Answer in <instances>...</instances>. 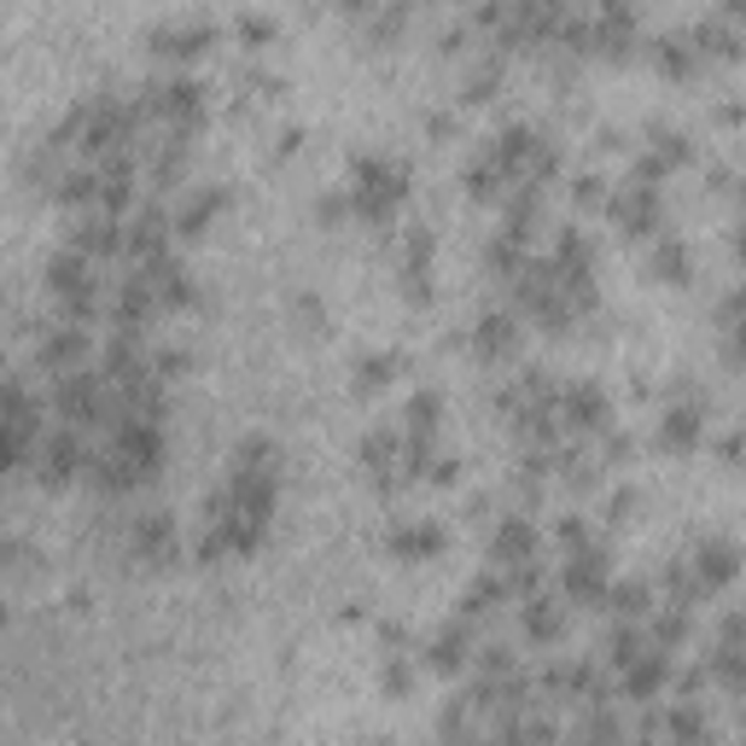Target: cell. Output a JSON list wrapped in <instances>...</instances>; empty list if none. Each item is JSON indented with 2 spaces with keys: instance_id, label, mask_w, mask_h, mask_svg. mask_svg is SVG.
<instances>
[{
  "instance_id": "obj_17",
  "label": "cell",
  "mask_w": 746,
  "mask_h": 746,
  "mask_svg": "<svg viewBox=\"0 0 746 746\" xmlns=\"http://www.w3.org/2000/svg\"><path fill=\"white\" fill-rule=\"evenodd\" d=\"M536 147H543V140H536V129H525V122H508V129L495 135V163H502V170L520 181V175L531 170Z\"/></svg>"
},
{
  "instance_id": "obj_34",
  "label": "cell",
  "mask_w": 746,
  "mask_h": 746,
  "mask_svg": "<svg viewBox=\"0 0 746 746\" xmlns=\"http://www.w3.org/2000/svg\"><path fill=\"white\" fill-rule=\"evenodd\" d=\"M653 158L665 163V170H671V163H689V158H694V152H689V135H676V129H653Z\"/></svg>"
},
{
  "instance_id": "obj_8",
  "label": "cell",
  "mask_w": 746,
  "mask_h": 746,
  "mask_svg": "<svg viewBox=\"0 0 746 746\" xmlns=\"http://www.w3.org/2000/svg\"><path fill=\"white\" fill-rule=\"evenodd\" d=\"M560 420L577 431H607L612 426V403L600 397L595 385H566L560 391Z\"/></svg>"
},
{
  "instance_id": "obj_30",
  "label": "cell",
  "mask_w": 746,
  "mask_h": 746,
  "mask_svg": "<svg viewBox=\"0 0 746 746\" xmlns=\"http://www.w3.org/2000/svg\"><path fill=\"white\" fill-rule=\"evenodd\" d=\"M502 181H508V170L495 158H484V163H472V170H467V193L472 199H495V193H502Z\"/></svg>"
},
{
  "instance_id": "obj_19",
  "label": "cell",
  "mask_w": 746,
  "mask_h": 746,
  "mask_svg": "<svg viewBox=\"0 0 746 746\" xmlns=\"http://www.w3.org/2000/svg\"><path fill=\"white\" fill-rule=\"evenodd\" d=\"M222 204H227V193H222V186L211 181V186H199V193L193 199H186L181 204V216H175V234H186V239H199L204 234V227H211V216L222 211Z\"/></svg>"
},
{
  "instance_id": "obj_3",
  "label": "cell",
  "mask_w": 746,
  "mask_h": 746,
  "mask_svg": "<svg viewBox=\"0 0 746 746\" xmlns=\"http://www.w3.org/2000/svg\"><path fill=\"white\" fill-rule=\"evenodd\" d=\"M607 572H612V560L607 548H572L566 554V566H560V595L577 600V607H595V600H607Z\"/></svg>"
},
{
  "instance_id": "obj_24",
  "label": "cell",
  "mask_w": 746,
  "mask_h": 746,
  "mask_svg": "<svg viewBox=\"0 0 746 746\" xmlns=\"http://www.w3.org/2000/svg\"><path fill=\"white\" fill-rule=\"evenodd\" d=\"M653 65L665 71V76H694L700 47H694V41H682V35H659L653 41Z\"/></svg>"
},
{
  "instance_id": "obj_35",
  "label": "cell",
  "mask_w": 746,
  "mask_h": 746,
  "mask_svg": "<svg viewBox=\"0 0 746 746\" xmlns=\"http://www.w3.org/2000/svg\"><path fill=\"white\" fill-rule=\"evenodd\" d=\"M380 682H385V694H391V700H403V694H408V682H414V676H408V659H403V653H391V659H385V671H380Z\"/></svg>"
},
{
  "instance_id": "obj_44",
  "label": "cell",
  "mask_w": 746,
  "mask_h": 746,
  "mask_svg": "<svg viewBox=\"0 0 746 746\" xmlns=\"http://www.w3.org/2000/svg\"><path fill=\"white\" fill-rule=\"evenodd\" d=\"M735 252H740V257H746V227H740V239H735Z\"/></svg>"
},
{
  "instance_id": "obj_38",
  "label": "cell",
  "mask_w": 746,
  "mask_h": 746,
  "mask_svg": "<svg viewBox=\"0 0 746 746\" xmlns=\"http://www.w3.org/2000/svg\"><path fill=\"white\" fill-rule=\"evenodd\" d=\"M479 671H484V676H508V671H513V653H508V648H484V653H479Z\"/></svg>"
},
{
  "instance_id": "obj_6",
  "label": "cell",
  "mask_w": 746,
  "mask_h": 746,
  "mask_svg": "<svg viewBox=\"0 0 746 746\" xmlns=\"http://www.w3.org/2000/svg\"><path fill=\"white\" fill-rule=\"evenodd\" d=\"M122 239H129V227H122L111 211H99V204H88V216H76V227H71V245H76V252H88V257L122 252Z\"/></svg>"
},
{
  "instance_id": "obj_21",
  "label": "cell",
  "mask_w": 746,
  "mask_h": 746,
  "mask_svg": "<svg viewBox=\"0 0 746 746\" xmlns=\"http://www.w3.org/2000/svg\"><path fill=\"white\" fill-rule=\"evenodd\" d=\"M391 554L397 560H438L444 554V531L438 525H397L391 531Z\"/></svg>"
},
{
  "instance_id": "obj_39",
  "label": "cell",
  "mask_w": 746,
  "mask_h": 746,
  "mask_svg": "<svg viewBox=\"0 0 746 746\" xmlns=\"http://www.w3.org/2000/svg\"><path fill=\"white\" fill-rule=\"evenodd\" d=\"M495 94V65H479L467 76V99H490Z\"/></svg>"
},
{
  "instance_id": "obj_14",
  "label": "cell",
  "mask_w": 746,
  "mask_h": 746,
  "mask_svg": "<svg viewBox=\"0 0 746 746\" xmlns=\"http://www.w3.org/2000/svg\"><path fill=\"white\" fill-rule=\"evenodd\" d=\"M467 648H472V625H467V618H455V625H444L438 636H431L426 665H431V671H444V676H455V671L467 665Z\"/></svg>"
},
{
  "instance_id": "obj_26",
  "label": "cell",
  "mask_w": 746,
  "mask_h": 746,
  "mask_svg": "<svg viewBox=\"0 0 746 746\" xmlns=\"http://www.w3.org/2000/svg\"><path fill=\"white\" fill-rule=\"evenodd\" d=\"M362 467L373 479H385L391 467H397V431H367L362 438Z\"/></svg>"
},
{
  "instance_id": "obj_43",
  "label": "cell",
  "mask_w": 746,
  "mask_h": 746,
  "mask_svg": "<svg viewBox=\"0 0 746 746\" xmlns=\"http://www.w3.org/2000/svg\"><path fill=\"white\" fill-rule=\"evenodd\" d=\"M740 455H746V438H740V431H729V438H723V461H740Z\"/></svg>"
},
{
  "instance_id": "obj_32",
  "label": "cell",
  "mask_w": 746,
  "mask_h": 746,
  "mask_svg": "<svg viewBox=\"0 0 746 746\" xmlns=\"http://www.w3.org/2000/svg\"><path fill=\"white\" fill-rule=\"evenodd\" d=\"M607 607L618 618H648V589H641V584H618V589H607Z\"/></svg>"
},
{
  "instance_id": "obj_18",
  "label": "cell",
  "mask_w": 746,
  "mask_h": 746,
  "mask_svg": "<svg viewBox=\"0 0 746 746\" xmlns=\"http://www.w3.org/2000/svg\"><path fill=\"white\" fill-rule=\"evenodd\" d=\"M211 41H216L211 24H158V30H152V47L170 53V58H199Z\"/></svg>"
},
{
  "instance_id": "obj_4",
  "label": "cell",
  "mask_w": 746,
  "mask_h": 746,
  "mask_svg": "<svg viewBox=\"0 0 746 746\" xmlns=\"http://www.w3.org/2000/svg\"><path fill=\"white\" fill-rule=\"evenodd\" d=\"M712 676L729 694L746 689V612H723L717 625V653H712Z\"/></svg>"
},
{
  "instance_id": "obj_40",
  "label": "cell",
  "mask_w": 746,
  "mask_h": 746,
  "mask_svg": "<svg viewBox=\"0 0 746 746\" xmlns=\"http://www.w3.org/2000/svg\"><path fill=\"white\" fill-rule=\"evenodd\" d=\"M560 543H566V554H572V548H584V543H589L584 520H560Z\"/></svg>"
},
{
  "instance_id": "obj_23",
  "label": "cell",
  "mask_w": 746,
  "mask_h": 746,
  "mask_svg": "<svg viewBox=\"0 0 746 746\" xmlns=\"http://www.w3.org/2000/svg\"><path fill=\"white\" fill-rule=\"evenodd\" d=\"M495 600H508V577L502 572H490V577H479L467 595H461V618L467 625H479V618H490L495 612Z\"/></svg>"
},
{
  "instance_id": "obj_25",
  "label": "cell",
  "mask_w": 746,
  "mask_h": 746,
  "mask_svg": "<svg viewBox=\"0 0 746 746\" xmlns=\"http://www.w3.org/2000/svg\"><path fill=\"white\" fill-rule=\"evenodd\" d=\"M653 275H659V280H671V286L689 280V252H682V239H671V234H659V239H653Z\"/></svg>"
},
{
  "instance_id": "obj_37",
  "label": "cell",
  "mask_w": 746,
  "mask_h": 746,
  "mask_svg": "<svg viewBox=\"0 0 746 746\" xmlns=\"http://www.w3.org/2000/svg\"><path fill=\"white\" fill-rule=\"evenodd\" d=\"M350 211H356V199H350V193H333V199H321V204H316V216H321V222H344Z\"/></svg>"
},
{
  "instance_id": "obj_31",
  "label": "cell",
  "mask_w": 746,
  "mask_h": 746,
  "mask_svg": "<svg viewBox=\"0 0 746 746\" xmlns=\"http://www.w3.org/2000/svg\"><path fill=\"white\" fill-rule=\"evenodd\" d=\"M403 356L397 350H380V356H367L362 367H356V391H380L385 380H391V367H397Z\"/></svg>"
},
{
  "instance_id": "obj_28",
  "label": "cell",
  "mask_w": 746,
  "mask_h": 746,
  "mask_svg": "<svg viewBox=\"0 0 746 746\" xmlns=\"http://www.w3.org/2000/svg\"><path fill=\"white\" fill-rule=\"evenodd\" d=\"M438 414H444L438 391H414V403H408V438H431V431H438Z\"/></svg>"
},
{
  "instance_id": "obj_10",
  "label": "cell",
  "mask_w": 746,
  "mask_h": 746,
  "mask_svg": "<svg viewBox=\"0 0 746 746\" xmlns=\"http://www.w3.org/2000/svg\"><path fill=\"white\" fill-rule=\"evenodd\" d=\"M618 676H625V694H630V700H659V694H665V682H671V659H665V648L653 641V648L641 653L636 665H625Z\"/></svg>"
},
{
  "instance_id": "obj_15",
  "label": "cell",
  "mask_w": 746,
  "mask_h": 746,
  "mask_svg": "<svg viewBox=\"0 0 746 746\" xmlns=\"http://www.w3.org/2000/svg\"><path fill=\"white\" fill-rule=\"evenodd\" d=\"M513 344H520V321L513 316H502V309H490V316L472 327V350H479L484 362H502V356H513Z\"/></svg>"
},
{
  "instance_id": "obj_1",
  "label": "cell",
  "mask_w": 746,
  "mask_h": 746,
  "mask_svg": "<svg viewBox=\"0 0 746 746\" xmlns=\"http://www.w3.org/2000/svg\"><path fill=\"white\" fill-rule=\"evenodd\" d=\"M403 193H408V175L391 158H380V152H362L356 158V186H350V199H356V211L367 222H385L403 204Z\"/></svg>"
},
{
  "instance_id": "obj_2",
  "label": "cell",
  "mask_w": 746,
  "mask_h": 746,
  "mask_svg": "<svg viewBox=\"0 0 746 746\" xmlns=\"http://www.w3.org/2000/svg\"><path fill=\"white\" fill-rule=\"evenodd\" d=\"M76 472H88V444H82V426H58L47 444L35 449V479L58 490V484H71Z\"/></svg>"
},
{
  "instance_id": "obj_16",
  "label": "cell",
  "mask_w": 746,
  "mask_h": 746,
  "mask_svg": "<svg viewBox=\"0 0 746 746\" xmlns=\"http://www.w3.org/2000/svg\"><path fill=\"white\" fill-rule=\"evenodd\" d=\"M41 362H47L53 373H71V367H82L88 362V333L71 321V327H53L47 339H41Z\"/></svg>"
},
{
  "instance_id": "obj_9",
  "label": "cell",
  "mask_w": 746,
  "mask_h": 746,
  "mask_svg": "<svg viewBox=\"0 0 746 746\" xmlns=\"http://www.w3.org/2000/svg\"><path fill=\"white\" fill-rule=\"evenodd\" d=\"M7 426H12V467H30L35 461V403L24 380L7 385Z\"/></svg>"
},
{
  "instance_id": "obj_5",
  "label": "cell",
  "mask_w": 746,
  "mask_h": 746,
  "mask_svg": "<svg viewBox=\"0 0 746 746\" xmlns=\"http://www.w3.org/2000/svg\"><path fill=\"white\" fill-rule=\"evenodd\" d=\"M607 211H612V222L625 227V234L648 239L653 227H659V186H641V181H630L625 193H612V199H607Z\"/></svg>"
},
{
  "instance_id": "obj_33",
  "label": "cell",
  "mask_w": 746,
  "mask_h": 746,
  "mask_svg": "<svg viewBox=\"0 0 746 746\" xmlns=\"http://www.w3.org/2000/svg\"><path fill=\"white\" fill-rule=\"evenodd\" d=\"M653 729H665V735H689V740H694V735H712V723L700 717V712H689V706H676L665 723H648V735H653Z\"/></svg>"
},
{
  "instance_id": "obj_12",
  "label": "cell",
  "mask_w": 746,
  "mask_h": 746,
  "mask_svg": "<svg viewBox=\"0 0 746 746\" xmlns=\"http://www.w3.org/2000/svg\"><path fill=\"white\" fill-rule=\"evenodd\" d=\"M181 548H175V520L170 513H147V520L135 525V560H147V566H170Z\"/></svg>"
},
{
  "instance_id": "obj_36",
  "label": "cell",
  "mask_w": 746,
  "mask_h": 746,
  "mask_svg": "<svg viewBox=\"0 0 746 746\" xmlns=\"http://www.w3.org/2000/svg\"><path fill=\"white\" fill-rule=\"evenodd\" d=\"M403 292H408L414 303H426V298H431V275H426V263H408V268H403Z\"/></svg>"
},
{
  "instance_id": "obj_41",
  "label": "cell",
  "mask_w": 746,
  "mask_h": 746,
  "mask_svg": "<svg viewBox=\"0 0 746 746\" xmlns=\"http://www.w3.org/2000/svg\"><path fill=\"white\" fill-rule=\"evenodd\" d=\"M572 193H577V204H600V181H595V175H584V181L572 186Z\"/></svg>"
},
{
  "instance_id": "obj_27",
  "label": "cell",
  "mask_w": 746,
  "mask_h": 746,
  "mask_svg": "<svg viewBox=\"0 0 746 746\" xmlns=\"http://www.w3.org/2000/svg\"><path fill=\"white\" fill-rule=\"evenodd\" d=\"M648 636H653L665 653H671V648H682V641H689V607H682V600H671V607L653 618V630H648Z\"/></svg>"
},
{
  "instance_id": "obj_7",
  "label": "cell",
  "mask_w": 746,
  "mask_h": 746,
  "mask_svg": "<svg viewBox=\"0 0 746 746\" xmlns=\"http://www.w3.org/2000/svg\"><path fill=\"white\" fill-rule=\"evenodd\" d=\"M689 566L700 577V589H729L735 577H740V548L723 543V536H706V543L689 554Z\"/></svg>"
},
{
  "instance_id": "obj_13",
  "label": "cell",
  "mask_w": 746,
  "mask_h": 746,
  "mask_svg": "<svg viewBox=\"0 0 746 746\" xmlns=\"http://www.w3.org/2000/svg\"><path fill=\"white\" fill-rule=\"evenodd\" d=\"M122 252L135 257V268H147V263H163V257H170V245H163V216L152 211V204L129 222V239H122Z\"/></svg>"
},
{
  "instance_id": "obj_45",
  "label": "cell",
  "mask_w": 746,
  "mask_h": 746,
  "mask_svg": "<svg viewBox=\"0 0 746 746\" xmlns=\"http://www.w3.org/2000/svg\"><path fill=\"white\" fill-rule=\"evenodd\" d=\"M536 7H560V0H536Z\"/></svg>"
},
{
  "instance_id": "obj_20",
  "label": "cell",
  "mask_w": 746,
  "mask_h": 746,
  "mask_svg": "<svg viewBox=\"0 0 746 746\" xmlns=\"http://www.w3.org/2000/svg\"><path fill=\"white\" fill-rule=\"evenodd\" d=\"M700 431H706L700 408H694V403H676V408L665 414V420H659V444L682 455V449H694V444H700Z\"/></svg>"
},
{
  "instance_id": "obj_22",
  "label": "cell",
  "mask_w": 746,
  "mask_h": 746,
  "mask_svg": "<svg viewBox=\"0 0 746 746\" xmlns=\"http://www.w3.org/2000/svg\"><path fill=\"white\" fill-rule=\"evenodd\" d=\"M566 630V612H560L554 595H525V636L531 641H560Z\"/></svg>"
},
{
  "instance_id": "obj_29",
  "label": "cell",
  "mask_w": 746,
  "mask_h": 746,
  "mask_svg": "<svg viewBox=\"0 0 746 746\" xmlns=\"http://www.w3.org/2000/svg\"><path fill=\"white\" fill-rule=\"evenodd\" d=\"M694 47H706V53H717V58H735V53H740V35H735L729 24H717V18H712V24H700V30H694Z\"/></svg>"
},
{
  "instance_id": "obj_42",
  "label": "cell",
  "mask_w": 746,
  "mask_h": 746,
  "mask_svg": "<svg viewBox=\"0 0 746 746\" xmlns=\"http://www.w3.org/2000/svg\"><path fill=\"white\" fill-rule=\"evenodd\" d=\"M275 35V24H263V18H245V41H268Z\"/></svg>"
},
{
  "instance_id": "obj_11",
  "label": "cell",
  "mask_w": 746,
  "mask_h": 746,
  "mask_svg": "<svg viewBox=\"0 0 746 746\" xmlns=\"http://www.w3.org/2000/svg\"><path fill=\"white\" fill-rule=\"evenodd\" d=\"M490 560H495L502 572H513V566H531V560H536V531H531V520H520V513H513V520H502V525H495Z\"/></svg>"
}]
</instances>
